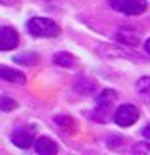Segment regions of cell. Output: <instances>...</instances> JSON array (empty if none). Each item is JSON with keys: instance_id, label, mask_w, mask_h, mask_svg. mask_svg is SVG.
I'll return each mask as SVG.
<instances>
[{"instance_id": "cell-1", "label": "cell", "mask_w": 150, "mask_h": 155, "mask_svg": "<svg viewBox=\"0 0 150 155\" xmlns=\"http://www.w3.org/2000/svg\"><path fill=\"white\" fill-rule=\"evenodd\" d=\"M28 29L33 36H38V38H54L61 33L59 26L47 17H33L28 22Z\"/></svg>"}, {"instance_id": "cell-2", "label": "cell", "mask_w": 150, "mask_h": 155, "mask_svg": "<svg viewBox=\"0 0 150 155\" xmlns=\"http://www.w3.org/2000/svg\"><path fill=\"white\" fill-rule=\"evenodd\" d=\"M138 117H140V112L135 105H121L114 114V121H116V124L126 127L135 124L138 121Z\"/></svg>"}, {"instance_id": "cell-3", "label": "cell", "mask_w": 150, "mask_h": 155, "mask_svg": "<svg viewBox=\"0 0 150 155\" xmlns=\"http://www.w3.org/2000/svg\"><path fill=\"white\" fill-rule=\"evenodd\" d=\"M112 5L116 9H119L121 12H124V14L138 16V14L147 11V0H121V2L114 0Z\"/></svg>"}, {"instance_id": "cell-4", "label": "cell", "mask_w": 150, "mask_h": 155, "mask_svg": "<svg viewBox=\"0 0 150 155\" xmlns=\"http://www.w3.org/2000/svg\"><path fill=\"white\" fill-rule=\"evenodd\" d=\"M35 141V129L29 126L19 127L17 131L12 133V143L19 148H29Z\"/></svg>"}, {"instance_id": "cell-5", "label": "cell", "mask_w": 150, "mask_h": 155, "mask_svg": "<svg viewBox=\"0 0 150 155\" xmlns=\"http://www.w3.org/2000/svg\"><path fill=\"white\" fill-rule=\"evenodd\" d=\"M17 43H19V35L14 28H2V33H0V48L2 50H12L16 48Z\"/></svg>"}, {"instance_id": "cell-6", "label": "cell", "mask_w": 150, "mask_h": 155, "mask_svg": "<svg viewBox=\"0 0 150 155\" xmlns=\"http://www.w3.org/2000/svg\"><path fill=\"white\" fill-rule=\"evenodd\" d=\"M116 98H117L116 91H112V90H104V91L97 97V109H98L100 114H107V112L111 110L112 105L116 104Z\"/></svg>"}, {"instance_id": "cell-7", "label": "cell", "mask_w": 150, "mask_h": 155, "mask_svg": "<svg viewBox=\"0 0 150 155\" xmlns=\"http://www.w3.org/2000/svg\"><path fill=\"white\" fill-rule=\"evenodd\" d=\"M35 150L42 155H52L59 152V147L54 140L47 138V136H40V138L35 140Z\"/></svg>"}, {"instance_id": "cell-8", "label": "cell", "mask_w": 150, "mask_h": 155, "mask_svg": "<svg viewBox=\"0 0 150 155\" xmlns=\"http://www.w3.org/2000/svg\"><path fill=\"white\" fill-rule=\"evenodd\" d=\"M0 76L4 78L5 81H11V83H17V84L26 83V78H24L22 72L16 71V69H11V67H7V66L0 67Z\"/></svg>"}, {"instance_id": "cell-9", "label": "cell", "mask_w": 150, "mask_h": 155, "mask_svg": "<svg viewBox=\"0 0 150 155\" xmlns=\"http://www.w3.org/2000/svg\"><path fill=\"white\" fill-rule=\"evenodd\" d=\"M54 62L55 64H59V66H64V67H71L74 66V57L71 55V54H67V52H59V54H55L54 55Z\"/></svg>"}, {"instance_id": "cell-10", "label": "cell", "mask_w": 150, "mask_h": 155, "mask_svg": "<svg viewBox=\"0 0 150 155\" xmlns=\"http://www.w3.org/2000/svg\"><path fill=\"white\" fill-rule=\"evenodd\" d=\"M74 88H76V91H79V93H92V91H93L95 90V83L93 81H90V79H79L78 83H76V86H74Z\"/></svg>"}, {"instance_id": "cell-11", "label": "cell", "mask_w": 150, "mask_h": 155, "mask_svg": "<svg viewBox=\"0 0 150 155\" xmlns=\"http://www.w3.org/2000/svg\"><path fill=\"white\" fill-rule=\"evenodd\" d=\"M17 64H24V66H33L36 64V54H19L14 57Z\"/></svg>"}, {"instance_id": "cell-12", "label": "cell", "mask_w": 150, "mask_h": 155, "mask_svg": "<svg viewBox=\"0 0 150 155\" xmlns=\"http://www.w3.org/2000/svg\"><path fill=\"white\" fill-rule=\"evenodd\" d=\"M16 107H17V104H16L12 98H9V97H4V98L0 100V109H2V112L14 110Z\"/></svg>"}, {"instance_id": "cell-13", "label": "cell", "mask_w": 150, "mask_h": 155, "mask_svg": "<svg viewBox=\"0 0 150 155\" xmlns=\"http://www.w3.org/2000/svg\"><path fill=\"white\" fill-rule=\"evenodd\" d=\"M57 122H59V124H61V127H64L66 131H69V129L72 131V127H69V126H76L71 117H57Z\"/></svg>"}, {"instance_id": "cell-14", "label": "cell", "mask_w": 150, "mask_h": 155, "mask_svg": "<svg viewBox=\"0 0 150 155\" xmlns=\"http://www.w3.org/2000/svg\"><path fill=\"white\" fill-rule=\"evenodd\" d=\"M136 88H138V91H142V93L150 91V78H142L138 83H136Z\"/></svg>"}, {"instance_id": "cell-15", "label": "cell", "mask_w": 150, "mask_h": 155, "mask_svg": "<svg viewBox=\"0 0 150 155\" xmlns=\"http://www.w3.org/2000/svg\"><path fill=\"white\" fill-rule=\"evenodd\" d=\"M133 152L135 153H150V143H140V145H135L133 147Z\"/></svg>"}, {"instance_id": "cell-16", "label": "cell", "mask_w": 150, "mask_h": 155, "mask_svg": "<svg viewBox=\"0 0 150 155\" xmlns=\"http://www.w3.org/2000/svg\"><path fill=\"white\" fill-rule=\"evenodd\" d=\"M143 136L147 140H150V124H147V126L143 127Z\"/></svg>"}, {"instance_id": "cell-17", "label": "cell", "mask_w": 150, "mask_h": 155, "mask_svg": "<svg viewBox=\"0 0 150 155\" xmlns=\"http://www.w3.org/2000/svg\"><path fill=\"white\" fill-rule=\"evenodd\" d=\"M145 48H147V52L150 54V40H147V43H145Z\"/></svg>"}]
</instances>
